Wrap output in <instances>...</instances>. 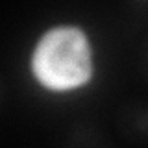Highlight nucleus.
Segmentation results:
<instances>
[{
  "instance_id": "2",
  "label": "nucleus",
  "mask_w": 148,
  "mask_h": 148,
  "mask_svg": "<svg viewBox=\"0 0 148 148\" xmlns=\"http://www.w3.org/2000/svg\"><path fill=\"white\" fill-rule=\"evenodd\" d=\"M119 135L133 146H148V98L132 96L120 102L115 111Z\"/></svg>"
},
{
  "instance_id": "4",
  "label": "nucleus",
  "mask_w": 148,
  "mask_h": 148,
  "mask_svg": "<svg viewBox=\"0 0 148 148\" xmlns=\"http://www.w3.org/2000/svg\"><path fill=\"white\" fill-rule=\"evenodd\" d=\"M128 17L132 18L135 24L146 26L148 24V0H141V2H128L126 6Z\"/></svg>"
},
{
  "instance_id": "1",
  "label": "nucleus",
  "mask_w": 148,
  "mask_h": 148,
  "mask_svg": "<svg viewBox=\"0 0 148 148\" xmlns=\"http://www.w3.org/2000/svg\"><path fill=\"white\" fill-rule=\"evenodd\" d=\"M32 72L52 91H71L85 85L92 76V50L80 26L50 28L35 45Z\"/></svg>"
},
{
  "instance_id": "3",
  "label": "nucleus",
  "mask_w": 148,
  "mask_h": 148,
  "mask_svg": "<svg viewBox=\"0 0 148 148\" xmlns=\"http://www.w3.org/2000/svg\"><path fill=\"white\" fill-rule=\"evenodd\" d=\"M59 148H117V145L102 126L82 119L65 130Z\"/></svg>"
},
{
  "instance_id": "6",
  "label": "nucleus",
  "mask_w": 148,
  "mask_h": 148,
  "mask_svg": "<svg viewBox=\"0 0 148 148\" xmlns=\"http://www.w3.org/2000/svg\"><path fill=\"white\" fill-rule=\"evenodd\" d=\"M6 98H8V87H6V82H4V78L0 76V111H2L4 104H6Z\"/></svg>"
},
{
  "instance_id": "5",
  "label": "nucleus",
  "mask_w": 148,
  "mask_h": 148,
  "mask_svg": "<svg viewBox=\"0 0 148 148\" xmlns=\"http://www.w3.org/2000/svg\"><path fill=\"white\" fill-rule=\"evenodd\" d=\"M137 69H139V74H141L143 82L148 85V35L143 37L141 45H139V50H137Z\"/></svg>"
}]
</instances>
